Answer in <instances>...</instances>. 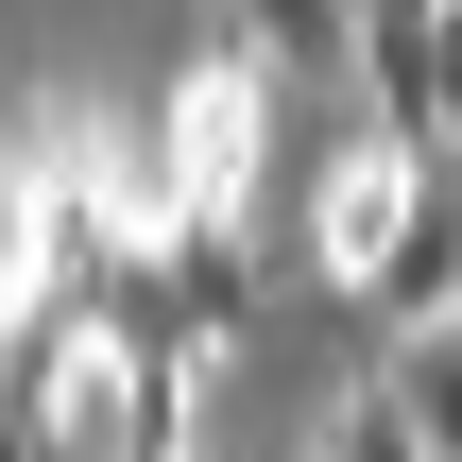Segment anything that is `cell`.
I'll return each instance as SVG.
<instances>
[{"label": "cell", "instance_id": "5", "mask_svg": "<svg viewBox=\"0 0 462 462\" xmlns=\"http://www.w3.org/2000/svg\"><path fill=\"white\" fill-rule=\"evenodd\" d=\"M223 17H240L274 69H309V51H360V34H343V0H223Z\"/></svg>", "mask_w": 462, "mask_h": 462}, {"label": "cell", "instance_id": "6", "mask_svg": "<svg viewBox=\"0 0 462 462\" xmlns=\"http://www.w3.org/2000/svg\"><path fill=\"white\" fill-rule=\"evenodd\" d=\"M326 462H429V429H411V411H394V394L360 377V394L326 411Z\"/></svg>", "mask_w": 462, "mask_h": 462}, {"label": "cell", "instance_id": "1", "mask_svg": "<svg viewBox=\"0 0 462 462\" xmlns=\"http://www.w3.org/2000/svg\"><path fill=\"white\" fill-rule=\"evenodd\" d=\"M257 137H274V51L223 17V34L189 51V86L154 103V171H171V223H240V189H257Z\"/></svg>", "mask_w": 462, "mask_h": 462}, {"label": "cell", "instance_id": "4", "mask_svg": "<svg viewBox=\"0 0 462 462\" xmlns=\"http://www.w3.org/2000/svg\"><path fill=\"white\" fill-rule=\"evenodd\" d=\"M377 394H394V411L429 429V462H462V309H446V326H394Z\"/></svg>", "mask_w": 462, "mask_h": 462}, {"label": "cell", "instance_id": "3", "mask_svg": "<svg viewBox=\"0 0 462 462\" xmlns=\"http://www.w3.org/2000/svg\"><path fill=\"white\" fill-rule=\"evenodd\" d=\"M394 223H411V137H360V154L326 171V223H309V257H326L343 291H377V257H394Z\"/></svg>", "mask_w": 462, "mask_h": 462}, {"label": "cell", "instance_id": "2", "mask_svg": "<svg viewBox=\"0 0 462 462\" xmlns=\"http://www.w3.org/2000/svg\"><path fill=\"white\" fill-rule=\"evenodd\" d=\"M154 309H171L189 360H223V343L257 326V240H240V223H154Z\"/></svg>", "mask_w": 462, "mask_h": 462}, {"label": "cell", "instance_id": "7", "mask_svg": "<svg viewBox=\"0 0 462 462\" xmlns=\"http://www.w3.org/2000/svg\"><path fill=\"white\" fill-rule=\"evenodd\" d=\"M429 17H446V0H343V34H360V51H377V34H429Z\"/></svg>", "mask_w": 462, "mask_h": 462}]
</instances>
